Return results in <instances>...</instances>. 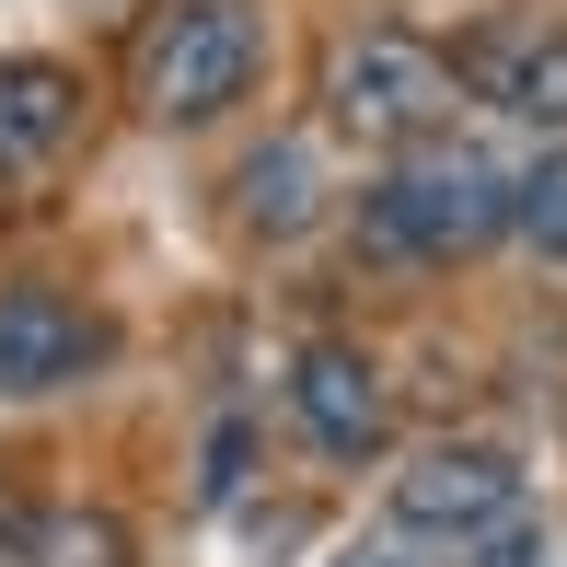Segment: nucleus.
I'll list each match as a JSON object with an SVG mask.
<instances>
[{
    "label": "nucleus",
    "instance_id": "1",
    "mask_svg": "<svg viewBox=\"0 0 567 567\" xmlns=\"http://www.w3.org/2000/svg\"><path fill=\"white\" fill-rule=\"evenodd\" d=\"M509 231V174L463 140H417L394 151V174L371 186V244L382 255H417V267H452V255L498 244Z\"/></svg>",
    "mask_w": 567,
    "mask_h": 567
},
{
    "label": "nucleus",
    "instance_id": "2",
    "mask_svg": "<svg viewBox=\"0 0 567 567\" xmlns=\"http://www.w3.org/2000/svg\"><path fill=\"white\" fill-rule=\"evenodd\" d=\"M324 105H337L348 140H371V151H417V140H441V127H452L463 82H452V59H441L429 35L371 23V35L337 47V70H324Z\"/></svg>",
    "mask_w": 567,
    "mask_h": 567
},
{
    "label": "nucleus",
    "instance_id": "3",
    "mask_svg": "<svg viewBox=\"0 0 567 567\" xmlns=\"http://www.w3.org/2000/svg\"><path fill=\"white\" fill-rule=\"evenodd\" d=\"M255 59H267V35H255L244 0H186L140 35V105L163 127H209L220 105H244Z\"/></svg>",
    "mask_w": 567,
    "mask_h": 567
},
{
    "label": "nucleus",
    "instance_id": "4",
    "mask_svg": "<svg viewBox=\"0 0 567 567\" xmlns=\"http://www.w3.org/2000/svg\"><path fill=\"white\" fill-rule=\"evenodd\" d=\"M522 509V475H509L498 452H417L394 475V533H417V545H486V533Z\"/></svg>",
    "mask_w": 567,
    "mask_h": 567
},
{
    "label": "nucleus",
    "instance_id": "5",
    "mask_svg": "<svg viewBox=\"0 0 567 567\" xmlns=\"http://www.w3.org/2000/svg\"><path fill=\"white\" fill-rule=\"evenodd\" d=\"M290 417L313 429V452L359 463V452H382V429H394V394H382V371H371L359 348L313 337V348L290 359Z\"/></svg>",
    "mask_w": 567,
    "mask_h": 567
},
{
    "label": "nucleus",
    "instance_id": "6",
    "mask_svg": "<svg viewBox=\"0 0 567 567\" xmlns=\"http://www.w3.org/2000/svg\"><path fill=\"white\" fill-rule=\"evenodd\" d=\"M93 359H105V324L82 313V301L59 290H0V394H59V382H82Z\"/></svg>",
    "mask_w": 567,
    "mask_h": 567
},
{
    "label": "nucleus",
    "instance_id": "7",
    "mask_svg": "<svg viewBox=\"0 0 567 567\" xmlns=\"http://www.w3.org/2000/svg\"><path fill=\"white\" fill-rule=\"evenodd\" d=\"M452 82H475L486 105H509L522 127H567V23H509V35H475L452 59Z\"/></svg>",
    "mask_w": 567,
    "mask_h": 567
},
{
    "label": "nucleus",
    "instance_id": "8",
    "mask_svg": "<svg viewBox=\"0 0 567 567\" xmlns=\"http://www.w3.org/2000/svg\"><path fill=\"white\" fill-rule=\"evenodd\" d=\"M82 140V82L59 59H0V174H47Z\"/></svg>",
    "mask_w": 567,
    "mask_h": 567
},
{
    "label": "nucleus",
    "instance_id": "9",
    "mask_svg": "<svg viewBox=\"0 0 567 567\" xmlns=\"http://www.w3.org/2000/svg\"><path fill=\"white\" fill-rule=\"evenodd\" d=\"M244 220L255 231H301V220H313V151H290V140L255 151V163H244Z\"/></svg>",
    "mask_w": 567,
    "mask_h": 567
},
{
    "label": "nucleus",
    "instance_id": "10",
    "mask_svg": "<svg viewBox=\"0 0 567 567\" xmlns=\"http://www.w3.org/2000/svg\"><path fill=\"white\" fill-rule=\"evenodd\" d=\"M12 567H127V533L105 522V509H47Z\"/></svg>",
    "mask_w": 567,
    "mask_h": 567
},
{
    "label": "nucleus",
    "instance_id": "11",
    "mask_svg": "<svg viewBox=\"0 0 567 567\" xmlns=\"http://www.w3.org/2000/svg\"><path fill=\"white\" fill-rule=\"evenodd\" d=\"M509 231L545 244V255H567V151H545V163L509 174Z\"/></svg>",
    "mask_w": 567,
    "mask_h": 567
},
{
    "label": "nucleus",
    "instance_id": "12",
    "mask_svg": "<svg viewBox=\"0 0 567 567\" xmlns=\"http://www.w3.org/2000/svg\"><path fill=\"white\" fill-rule=\"evenodd\" d=\"M533 556H545V545H533V533H522V509H509V522L486 533V567H533Z\"/></svg>",
    "mask_w": 567,
    "mask_h": 567
},
{
    "label": "nucleus",
    "instance_id": "13",
    "mask_svg": "<svg viewBox=\"0 0 567 567\" xmlns=\"http://www.w3.org/2000/svg\"><path fill=\"white\" fill-rule=\"evenodd\" d=\"M324 567H405L394 545H348V556H324Z\"/></svg>",
    "mask_w": 567,
    "mask_h": 567
}]
</instances>
